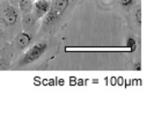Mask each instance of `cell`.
<instances>
[{
	"label": "cell",
	"mask_w": 154,
	"mask_h": 139,
	"mask_svg": "<svg viewBox=\"0 0 154 139\" xmlns=\"http://www.w3.org/2000/svg\"><path fill=\"white\" fill-rule=\"evenodd\" d=\"M32 1H36V0H32Z\"/></svg>",
	"instance_id": "13"
},
{
	"label": "cell",
	"mask_w": 154,
	"mask_h": 139,
	"mask_svg": "<svg viewBox=\"0 0 154 139\" xmlns=\"http://www.w3.org/2000/svg\"><path fill=\"white\" fill-rule=\"evenodd\" d=\"M36 22H37V19H36V16L34 15L32 12L22 14V27L24 31L31 32V31L35 29Z\"/></svg>",
	"instance_id": "6"
},
{
	"label": "cell",
	"mask_w": 154,
	"mask_h": 139,
	"mask_svg": "<svg viewBox=\"0 0 154 139\" xmlns=\"http://www.w3.org/2000/svg\"><path fill=\"white\" fill-rule=\"evenodd\" d=\"M32 6H34L32 0H19L17 1V8H19L21 15L32 12Z\"/></svg>",
	"instance_id": "7"
},
{
	"label": "cell",
	"mask_w": 154,
	"mask_h": 139,
	"mask_svg": "<svg viewBox=\"0 0 154 139\" xmlns=\"http://www.w3.org/2000/svg\"><path fill=\"white\" fill-rule=\"evenodd\" d=\"M134 70H136V71H140V70H141V65H140V62H138L137 64H134Z\"/></svg>",
	"instance_id": "11"
},
{
	"label": "cell",
	"mask_w": 154,
	"mask_h": 139,
	"mask_svg": "<svg viewBox=\"0 0 154 139\" xmlns=\"http://www.w3.org/2000/svg\"><path fill=\"white\" fill-rule=\"evenodd\" d=\"M32 43V34L29 31H21L17 34L14 41V45L19 50H26L31 45Z\"/></svg>",
	"instance_id": "4"
},
{
	"label": "cell",
	"mask_w": 154,
	"mask_h": 139,
	"mask_svg": "<svg viewBox=\"0 0 154 139\" xmlns=\"http://www.w3.org/2000/svg\"><path fill=\"white\" fill-rule=\"evenodd\" d=\"M48 46L49 44L45 41H41V42H37V43L30 45L29 49H27L24 54L19 59L17 66L21 67V66H26V65H29V64L36 62L48 51Z\"/></svg>",
	"instance_id": "2"
},
{
	"label": "cell",
	"mask_w": 154,
	"mask_h": 139,
	"mask_svg": "<svg viewBox=\"0 0 154 139\" xmlns=\"http://www.w3.org/2000/svg\"><path fill=\"white\" fill-rule=\"evenodd\" d=\"M71 0H54L51 1V7L49 12L42 17L44 27H52L54 24L58 22L66 9L69 8Z\"/></svg>",
	"instance_id": "1"
},
{
	"label": "cell",
	"mask_w": 154,
	"mask_h": 139,
	"mask_svg": "<svg viewBox=\"0 0 154 139\" xmlns=\"http://www.w3.org/2000/svg\"><path fill=\"white\" fill-rule=\"evenodd\" d=\"M136 21L138 24L141 23V7H140V5L137 7V11H136Z\"/></svg>",
	"instance_id": "10"
},
{
	"label": "cell",
	"mask_w": 154,
	"mask_h": 139,
	"mask_svg": "<svg viewBox=\"0 0 154 139\" xmlns=\"http://www.w3.org/2000/svg\"><path fill=\"white\" fill-rule=\"evenodd\" d=\"M126 45H128V48H129L131 51H133V50L137 49V42H136L134 39L130 37V39H128V41H126Z\"/></svg>",
	"instance_id": "9"
},
{
	"label": "cell",
	"mask_w": 154,
	"mask_h": 139,
	"mask_svg": "<svg viewBox=\"0 0 154 139\" xmlns=\"http://www.w3.org/2000/svg\"><path fill=\"white\" fill-rule=\"evenodd\" d=\"M50 7H51V0H36L34 1L32 13L36 16V19L39 20L49 12Z\"/></svg>",
	"instance_id": "5"
},
{
	"label": "cell",
	"mask_w": 154,
	"mask_h": 139,
	"mask_svg": "<svg viewBox=\"0 0 154 139\" xmlns=\"http://www.w3.org/2000/svg\"><path fill=\"white\" fill-rule=\"evenodd\" d=\"M51 1H52V0H51Z\"/></svg>",
	"instance_id": "14"
},
{
	"label": "cell",
	"mask_w": 154,
	"mask_h": 139,
	"mask_svg": "<svg viewBox=\"0 0 154 139\" xmlns=\"http://www.w3.org/2000/svg\"><path fill=\"white\" fill-rule=\"evenodd\" d=\"M20 11L19 8L15 7L14 5H12L11 2L5 1L4 4H1L0 7V23L4 27H13L20 20Z\"/></svg>",
	"instance_id": "3"
},
{
	"label": "cell",
	"mask_w": 154,
	"mask_h": 139,
	"mask_svg": "<svg viewBox=\"0 0 154 139\" xmlns=\"http://www.w3.org/2000/svg\"><path fill=\"white\" fill-rule=\"evenodd\" d=\"M17 1L19 0H8V2H11L12 5H17Z\"/></svg>",
	"instance_id": "12"
},
{
	"label": "cell",
	"mask_w": 154,
	"mask_h": 139,
	"mask_svg": "<svg viewBox=\"0 0 154 139\" xmlns=\"http://www.w3.org/2000/svg\"><path fill=\"white\" fill-rule=\"evenodd\" d=\"M119 1V4H121V6L124 8V9H130V8L133 6V5H136V0H118Z\"/></svg>",
	"instance_id": "8"
}]
</instances>
